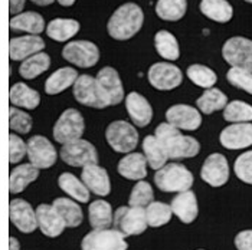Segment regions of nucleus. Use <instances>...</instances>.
Wrapping results in <instances>:
<instances>
[{
    "label": "nucleus",
    "mask_w": 252,
    "mask_h": 250,
    "mask_svg": "<svg viewBox=\"0 0 252 250\" xmlns=\"http://www.w3.org/2000/svg\"><path fill=\"white\" fill-rule=\"evenodd\" d=\"M155 137L164 148L169 160L192 158V157H196L200 151V144L196 138L183 135L180 133V130L170 125L169 122L160 124L156 128Z\"/></svg>",
    "instance_id": "obj_1"
},
{
    "label": "nucleus",
    "mask_w": 252,
    "mask_h": 250,
    "mask_svg": "<svg viewBox=\"0 0 252 250\" xmlns=\"http://www.w3.org/2000/svg\"><path fill=\"white\" fill-rule=\"evenodd\" d=\"M144 23V13L136 3L120 6L107 23L108 35L116 40H128L140 32Z\"/></svg>",
    "instance_id": "obj_2"
},
{
    "label": "nucleus",
    "mask_w": 252,
    "mask_h": 250,
    "mask_svg": "<svg viewBox=\"0 0 252 250\" xmlns=\"http://www.w3.org/2000/svg\"><path fill=\"white\" fill-rule=\"evenodd\" d=\"M155 183L157 189L164 193L188 192L193 186V174L183 164L169 163L156 171Z\"/></svg>",
    "instance_id": "obj_3"
},
{
    "label": "nucleus",
    "mask_w": 252,
    "mask_h": 250,
    "mask_svg": "<svg viewBox=\"0 0 252 250\" xmlns=\"http://www.w3.org/2000/svg\"><path fill=\"white\" fill-rule=\"evenodd\" d=\"M105 138L108 145L121 154L133 153L138 144V133L127 121H114L105 130Z\"/></svg>",
    "instance_id": "obj_4"
},
{
    "label": "nucleus",
    "mask_w": 252,
    "mask_h": 250,
    "mask_svg": "<svg viewBox=\"0 0 252 250\" xmlns=\"http://www.w3.org/2000/svg\"><path fill=\"white\" fill-rule=\"evenodd\" d=\"M85 131V121L81 112L69 108L65 110L54 125V138L59 144H66L79 139Z\"/></svg>",
    "instance_id": "obj_5"
},
{
    "label": "nucleus",
    "mask_w": 252,
    "mask_h": 250,
    "mask_svg": "<svg viewBox=\"0 0 252 250\" xmlns=\"http://www.w3.org/2000/svg\"><path fill=\"white\" fill-rule=\"evenodd\" d=\"M61 160L71 167H85L88 164H97V148L87 139H75L66 142L61 148Z\"/></svg>",
    "instance_id": "obj_6"
},
{
    "label": "nucleus",
    "mask_w": 252,
    "mask_h": 250,
    "mask_svg": "<svg viewBox=\"0 0 252 250\" xmlns=\"http://www.w3.org/2000/svg\"><path fill=\"white\" fill-rule=\"evenodd\" d=\"M82 250H127L126 236L117 229L90 231L81 242Z\"/></svg>",
    "instance_id": "obj_7"
},
{
    "label": "nucleus",
    "mask_w": 252,
    "mask_h": 250,
    "mask_svg": "<svg viewBox=\"0 0 252 250\" xmlns=\"http://www.w3.org/2000/svg\"><path fill=\"white\" fill-rule=\"evenodd\" d=\"M62 58L78 68H93L99 60V49L90 40H74L63 46Z\"/></svg>",
    "instance_id": "obj_8"
},
{
    "label": "nucleus",
    "mask_w": 252,
    "mask_h": 250,
    "mask_svg": "<svg viewBox=\"0 0 252 250\" xmlns=\"http://www.w3.org/2000/svg\"><path fill=\"white\" fill-rule=\"evenodd\" d=\"M26 155L32 166L39 170L51 168L57 163V150L54 144L43 135H33L26 142Z\"/></svg>",
    "instance_id": "obj_9"
},
{
    "label": "nucleus",
    "mask_w": 252,
    "mask_h": 250,
    "mask_svg": "<svg viewBox=\"0 0 252 250\" xmlns=\"http://www.w3.org/2000/svg\"><path fill=\"white\" fill-rule=\"evenodd\" d=\"M222 56L232 68L252 72V40L242 36L228 39L222 48Z\"/></svg>",
    "instance_id": "obj_10"
},
{
    "label": "nucleus",
    "mask_w": 252,
    "mask_h": 250,
    "mask_svg": "<svg viewBox=\"0 0 252 250\" xmlns=\"http://www.w3.org/2000/svg\"><path fill=\"white\" fill-rule=\"evenodd\" d=\"M98 91L102 96L107 107H114L123 102L124 98V86L121 78L114 68L105 66L102 68L95 77Z\"/></svg>",
    "instance_id": "obj_11"
},
{
    "label": "nucleus",
    "mask_w": 252,
    "mask_h": 250,
    "mask_svg": "<svg viewBox=\"0 0 252 250\" xmlns=\"http://www.w3.org/2000/svg\"><path fill=\"white\" fill-rule=\"evenodd\" d=\"M116 229L124 236H138L147 229L146 212L143 207H120L114 214Z\"/></svg>",
    "instance_id": "obj_12"
},
{
    "label": "nucleus",
    "mask_w": 252,
    "mask_h": 250,
    "mask_svg": "<svg viewBox=\"0 0 252 250\" xmlns=\"http://www.w3.org/2000/svg\"><path fill=\"white\" fill-rule=\"evenodd\" d=\"M147 78L150 85L156 89L172 91L182 83L183 74L176 65H172L169 62H157L150 66Z\"/></svg>",
    "instance_id": "obj_13"
},
{
    "label": "nucleus",
    "mask_w": 252,
    "mask_h": 250,
    "mask_svg": "<svg viewBox=\"0 0 252 250\" xmlns=\"http://www.w3.org/2000/svg\"><path fill=\"white\" fill-rule=\"evenodd\" d=\"M72 94L77 102L85 107L95 108V110L107 108V104L104 102L102 96L98 91L95 78L90 75H78L77 81L72 85Z\"/></svg>",
    "instance_id": "obj_14"
},
{
    "label": "nucleus",
    "mask_w": 252,
    "mask_h": 250,
    "mask_svg": "<svg viewBox=\"0 0 252 250\" xmlns=\"http://www.w3.org/2000/svg\"><path fill=\"white\" fill-rule=\"evenodd\" d=\"M200 177L212 187H222L226 184L229 180V166L225 155L219 153L209 155L202 166Z\"/></svg>",
    "instance_id": "obj_15"
},
{
    "label": "nucleus",
    "mask_w": 252,
    "mask_h": 250,
    "mask_svg": "<svg viewBox=\"0 0 252 250\" xmlns=\"http://www.w3.org/2000/svg\"><path fill=\"white\" fill-rule=\"evenodd\" d=\"M9 217L15 227L22 233H33L38 229L36 213L23 198H13L9 203Z\"/></svg>",
    "instance_id": "obj_16"
},
{
    "label": "nucleus",
    "mask_w": 252,
    "mask_h": 250,
    "mask_svg": "<svg viewBox=\"0 0 252 250\" xmlns=\"http://www.w3.org/2000/svg\"><path fill=\"white\" fill-rule=\"evenodd\" d=\"M166 119L177 130H185V131H194L202 124L200 112L193 107L185 104L170 107L166 111Z\"/></svg>",
    "instance_id": "obj_17"
},
{
    "label": "nucleus",
    "mask_w": 252,
    "mask_h": 250,
    "mask_svg": "<svg viewBox=\"0 0 252 250\" xmlns=\"http://www.w3.org/2000/svg\"><path fill=\"white\" fill-rule=\"evenodd\" d=\"M220 144L228 150H242L252 145V124L238 122L226 127L219 137Z\"/></svg>",
    "instance_id": "obj_18"
},
{
    "label": "nucleus",
    "mask_w": 252,
    "mask_h": 250,
    "mask_svg": "<svg viewBox=\"0 0 252 250\" xmlns=\"http://www.w3.org/2000/svg\"><path fill=\"white\" fill-rule=\"evenodd\" d=\"M81 181L87 186V189L99 197H105L111 193V181L105 168L98 164H88L82 167Z\"/></svg>",
    "instance_id": "obj_19"
},
{
    "label": "nucleus",
    "mask_w": 252,
    "mask_h": 250,
    "mask_svg": "<svg viewBox=\"0 0 252 250\" xmlns=\"http://www.w3.org/2000/svg\"><path fill=\"white\" fill-rule=\"evenodd\" d=\"M35 213H36L39 230L42 231L45 236H48V237H58L66 229L62 217L54 209L52 204H45V203L39 204Z\"/></svg>",
    "instance_id": "obj_20"
},
{
    "label": "nucleus",
    "mask_w": 252,
    "mask_h": 250,
    "mask_svg": "<svg viewBox=\"0 0 252 250\" xmlns=\"http://www.w3.org/2000/svg\"><path fill=\"white\" fill-rule=\"evenodd\" d=\"M43 49L45 42L39 35H25L12 38L9 42V55L12 60H25Z\"/></svg>",
    "instance_id": "obj_21"
},
{
    "label": "nucleus",
    "mask_w": 252,
    "mask_h": 250,
    "mask_svg": "<svg viewBox=\"0 0 252 250\" xmlns=\"http://www.w3.org/2000/svg\"><path fill=\"white\" fill-rule=\"evenodd\" d=\"M126 108L137 127H147L153 118V108L150 102L138 92H131L126 96Z\"/></svg>",
    "instance_id": "obj_22"
},
{
    "label": "nucleus",
    "mask_w": 252,
    "mask_h": 250,
    "mask_svg": "<svg viewBox=\"0 0 252 250\" xmlns=\"http://www.w3.org/2000/svg\"><path fill=\"white\" fill-rule=\"evenodd\" d=\"M170 209H172V213L179 217V220L182 223H185V224L193 223L197 217V213H199L196 194L190 190L179 193L172 200Z\"/></svg>",
    "instance_id": "obj_23"
},
{
    "label": "nucleus",
    "mask_w": 252,
    "mask_h": 250,
    "mask_svg": "<svg viewBox=\"0 0 252 250\" xmlns=\"http://www.w3.org/2000/svg\"><path fill=\"white\" fill-rule=\"evenodd\" d=\"M118 174L127 180H143L147 175V160L140 153H128L118 163Z\"/></svg>",
    "instance_id": "obj_24"
},
{
    "label": "nucleus",
    "mask_w": 252,
    "mask_h": 250,
    "mask_svg": "<svg viewBox=\"0 0 252 250\" xmlns=\"http://www.w3.org/2000/svg\"><path fill=\"white\" fill-rule=\"evenodd\" d=\"M9 99L13 107H19L25 110H35L40 104V95L38 91L33 88L28 86L23 82H18L12 85L10 92H9Z\"/></svg>",
    "instance_id": "obj_25"
},
{
    "label": "nucleus",
    "mask_w": 252,
    "mask_h": 250,
    "mask_svg": "<svg viewBox=\"0 0 252 250\" xmlns=\"http://www.w3.org/2000/svg\"><path fill=\"white\" fill-rule=\"evenodd\" d=\"M39 168L32 166L31 163L28 164H20L16 168L12 170L9 177V190L12 194H19L22 193L31 183L38 180Z\"/></svg>",
    "instance_id": "obj_26"
},
{
    "label": "nucleus",
    "mask_w": 252,
    "mask_h": 250,
    "mask_svg": "<svg viewBox=\"0 0 252 250\" xmlns=\"http://www.w3.org/2000/svg\"><path fill=\"white\" fill-rule=\"evenodd\" d=\"M52 206L58 212L59 216L62 217L66 227H78L82 223V220H84L82 209H81V206H78L77 201H74L72 198L59 197V198L54 200Z\"/></svg>",
    "instance_id": "obj_27"
},
{
    "label": "nucleus",
    "mask_w": 252,
    "mask_h": 250,
    "mask_svg": "<svg viewBox=\"0 0 252 250\" xmlns=\"http://www.w3.org/2000/svg\"><path fill=\"white\" fill-rule=\"evenodd\" d=\"M78 74L77 69L74 68H61L58 71H55L51 77L46 79L45 82V92L48 95H58L61 92H63L65 89H68L69 86L74 85V82L77 81Z\"/></svg>",
    "instance_id": "obj_28"
},
{
    "label": "nucleus",
    "mask_w": 252,
    "mask_h": 250,
    "mask_svg": "<svg viewBox=\"0 0 252 250\" xmlns=\"http://www.w3.org/2000/svg\"><path fill=\"white\" fill-rule=\"evenodd\" d=\"M9 26L12 30L39 35L45 30V19L36 12H23L13 16L9 22Z\"/></svg>",
    "instance_id": "obj_29"
},
{
    "label": "nucleus",
    "mask_w": 252,
    "mask_h": 250,
    "mask_svg": "<svg viewBox=\"0 0 252 250\" xmlns=\"http://www.w3.org/2000/svg\"><path fill=\"white\" fill-rule=\"evenodd\" d=\"M90 223L94 230L110 229L114 222V214L111 204L105 200H95L88 207Z\"/></svg>",
    "instance_id": "obj_30"
},
{
    "label": "nucleus",
    "mask_w": 252,
    "mask_h": 250,
    "mask_svg": "<svg viewBox=\"0 0 252 250\" xmlns=\"http://www.w3.org/2000/svg\"><path fill=\"white\" fill-rule=\"evenodd\" d=\"M200 12L218 23H226L233 16V9L228 0H202Z\"/></svg>",
    "instance_id": "obj_31"
},
{
    "label": "nucleus",
    "mask_w": 252,
    "mask_h": 250,
    "mask_svg": "<svg viewBox=\"0 0 252 250\" xmlns=\"http://www.w3.org/2000/svg\"><path fill=\"white\" fill-rule=\"evenodd\" d=\"M79 22L75 19H54L49 22V25L46 26V33L48 36L57 42H65L74 38L79 32Z\"/></svg>",
    "instance_id": "obj_32"
},
{
    "label": "nucleus",
    "mask_w": 252,
    "mask_h": 250,
    "mask_svg": "<svg viewBox=\"0 0 252 250\" xmlns=\"http://www.w3.org/2000/svg\"><path fill=\"white\" fill-rule=\"evenodd\" d=\"M58 184L61 190L66 193L72 200H77L79 203H88L90 201V195H91L90 190L74 174H61L58 178Z\"/></svg>",
    "instance_id": "obj_33"
},
{
    "label": "nucleus",
    "mask_w": 252,
    "mask_h": 250,
    "mask_svg": "<svg viewBox=\"0 0 252 250\" xmlns=\"http://www.w3.org/2000/svg\"><path fill=\"white\" fill-rule=\"evenodd\" d=\"M51 66V56L45 52H38L22 62L19 68L20 77L25 79H35Z\"/></svg>",
    "instance_id": "obj_34"
},
{
    "label": "nucleus",
    "mask_w": 252,
    "mask_h": 250,
    "mask_svg": "<svg viewBox=\"0 0 252 250\" xmlns=\"http://www.w3.org/2000/svg\"><path fill=\"white\" fill-rule=\"evenodd\" d=\"M143 153L147 160V164L157 171L158 168H161L164 164H167L169 157L166 154L164 148L161 147V144L158 142V139L155 135H147L143 141Z\"/></svg>",
    "instance_id": "obj_35"
},
{
    "label": "nucleus",
    "mask_w": 252,
    "mask_h": 250,
    "mask_svg": "<svg viewBox=\"0 0 252 250\" xmlns=\"http://www.w3.org/2000/svg\"><path fill=\"white\" fill-rule=\"evenodd\" d=\"M155 46L157 54L166 60H177L180 56L177 39L169 30H160L156 33Z\"/></svg>",
    "instance_id": "obj_36"
},
{
    "label": "nucleus",
    "mask_w": 252,
    "mask_h": 250,
    "mask_svg": "<svg viewBox=\"0 0 252 250\" xmlns=\"http://www.w3.org/2000/svg\"><path fill=\"white\" fill-rule=\"evenodd\" d=\"M228 104V98L226 95L216 89V88H209L203 92V95L200 96L197 101H196V105L199 108V111L202 114H206V115H211L215 111H219V110H223Z\"/></svg>",
    "instance_id": "obj_37"
},
{
    "label": "nucleus",
    "mask_w": 252,
    "mask_h": 250,
    "mask_svg": "<svg viewBox=\"0 0 252 250\" xmlns=\"http://www.w3.org/2000/svg\"><path fill=\"white\" fill-rule=\"evenodd\" d=\"M188 9L186 0H157L156 4V13L160 19L167 22L180 20Z\"/></svg>",
    "instance_id": "obj_38"
},
{
    "label": "nucleus",
    "mask_w": 252,
    "mask_h": 250,
    "mask_svg": "<svg viewBox=\"0 0 252 250\" xmlns=\"http://www.w3.org/2000/svg\"><path fill=\"white\" fill-rule=\"evenodd\" d=\"M146 220L147 226L150 227H161L167 224L172 219V209L169 204L161 203V201H152L146 207Z\"/></svg>",
    "instance_id": "obj_39"
},
{
    "label": "nucleus",
    "mask_w": 252,
    "mask_h": 250,
    "mask_svg": "<svg viewBox=\"0 0 252 250\" xmlns=\"http://www.w3.org/2000/svg\"><path fill=\"white\" fill-rule=\"evenodd\" d=\"M223 118L228 122H251L252 121V105L244 101H232L228 102L223 108Z\"/></svg>",
    "instance_id": "obj_40"
},
{
    "label": "nucleus",
    "mask_w": 252,
    "mask_h": 250,
    "mask_svg": "<svg viewBox=\"0 0 252 250\" xmlns=\"http://www.w3.org/2000/svg\"><path fill=\"white\" fill-rule=\"evenodd\" d=\"M188 74V78L193 82L194 85L200 86V88H212L216 81H218V77L215 74L214 71L205 65H199V63H194V65H190L186 71Z\"/></svg>",
    "instance_id": "obj_41"
},
{
    "label": "nucleus",
    "mask_w": 252,
    "mask_h": 250,
    "mask_svg": "<svg viewBox=\"0 0 252 250\" xmlns=\"http://www.w3.org/2000/svg\"><path fill=\"white\" fill-rule=\"evenodd\" d=\"M153 198H155V193H153L152 186L147 181L140 180L131 190L130 198H128V206L144 209L153 201Z\"/></svg>",
    "instance_id": "obj_42"
},
{
    "label": "nucleus",
    "mask_w": 252,
    "mask_h": 250,
    "mask_svg": "<svg viewBox=\"0 0 252 250\" xmlns=\"http://www.w3.org/2000/svg\"><path fill=\"white\" fill-rule=\"evenodd\" d=\"M32 125H33V119L29 114H26L25 111L13 105L9 108V127L12 131L18 134H28L31 133Z\"/></svg>",
    "instance_id": "obj_43"
},
{
    "label": "nucleus",
    "mask_w": 252,
    "mask_h": 250,
    "mask_svg": "<svg viewBox=\"0 0 252 250\" xmlns=\"http://www.w3.org/2000/svg\"><path fill=\"white\" fill-rule=\"evenodd\" d=\"M226 79L231 85L252 95V72L241 68H231L226 74Z\"/></svg>",
    "instance_id": "obj_44"
},
{
    "label": "nucleus",
    "mask_w": 252,
    "mask_h": 250,
    "mask_svg": "<svg viewBox=\"0 0 252 250\" xmlns=\"http://www.w3.org/2000/svg\"><path fill=\"white\" fill-rule=\"evenodd\" d=\"M233 171L241 181L252 184V151H247L236 158Z\"/></svg>",
    "instance_id": "obj_45"
},
{
    "label": "nucleus",
    "mask_w": 252,
    "mask_h": 250,
    "mask_svg": "<svg viewBox=\"0 0 252 250\" xmlns=\"http://www.w3.org/2000/svg\"><path fill=\"white\" fill-rule=\"evenodd\" d=\"M26 155V142L20 138L19 135H9V163L16 164Z\"/></svg>",
    "instance_id": "obj_46"
},
{
    "label": "nucleus",
    "mask_w": 252,
    "mask_h": 250,
    "mask_svg": "<svg viewBox=\"0 0 252 250\" xmlns=\"http://www.w3.org/2000/svg\"><path fill=\"white\" fill-rule=\"evenodd\" d=\"M235 246L238 250H252V230H244L236 234Z\"/></svg>",
    "instance_id": "obj_47"
},
{
    "label": "nucleus",
    "mask_w": 252,
    "mask_h": 250,
    "mask_svg": "<svg viewBox=\"0 0 252 250\" xmlns=\"http://www.w3.org/2000/svg\"><path fill=\"white\" fill-rule=\"evenodd\" d=\"M26 0H9V12L12 16H16L22 13L23 7H25Z\"/></svg>",
    "instance_id": "obj_48"
},
{
    "label": "nucleus",
    "mask_w": 252,
    "mask_h": 250,
    "mask_svg": "<svg viewBox=\"0 0 252 250\" xmlns=\"http://www.w3.org/2000/svg\"><path fill=\"white\" fill-rule=\"evenodd\" d=\"M9 250H20L19 240L13 236L9 237Z\"/></svg>",
    "instance_id": "obj_49"
},
{
    "label": "nucleus",
    "mask_w": 252,
    "mask_h": 250,
    "mask_svg": "<svg viewBox=\"0 0 252 250\" xmlns=\"http://www.w3.org/2000/svg\"><path fill=\"white\" fill-rule=\"evenodd\" d=\"M35 4H38V6H49V4H52L55 0H32Z\"/></svg>",
    "instance_id": "obj_50"
},
{
    "label": "nucleus",
    "mask_w": 252,
    "mask_h": 250,
    "mask_svg": "<svg viewBox=\"0 0 252 250\" xmlns=\"http://www.w3.org/2000/svg\"><path fill=\"white\" fill-rule=\"evenodd\" d=\"M61 6H65V7H68V6H72L77 0H57Z\"/></svg>",
    "instance_id": "obj_51"
},
{
    "label": "nucleus",
    "mask_w": 252,
    "mask_h": 250,
    "mask_svg": "<svg viewBox=\"0 0 252 250\" xmlns=\"http://www.w3.org/2000/svg\"><path fill=\"white\" fill-rule=\"evenodd\" d=\"M245 1H248V3H252V0H245Z\"/></svg>",
    "instance_id": "obj_52"
}]
</instances>
